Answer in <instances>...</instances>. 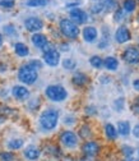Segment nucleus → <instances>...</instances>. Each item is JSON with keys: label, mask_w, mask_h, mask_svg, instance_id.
<instances>
[{"label": "nucleus", "mask_w": 139, "mask_h": 161, "mask_svg": "<svg viewBox=\"0 0 139 161\" xmlns=\"http://www.w3.org/2000/svg\"><path fill=\"white\" fill-rule=\"evenodd\" d=\"M59 122V113L54 109L45 110L40 116V125L45 130H52Z\"/></svg>", "instance_id": "nucleus-1"}, {"label": "nucleus", "mask_w": 139, "mask_h": 161, "mask_svg": "<svg viewBox=\"0 0 139 161\" xmlns=\"http://www.w3.org/2000/svg\"><path fill=\"white\" fill-rule=\"evenodd\" d=\"M18 78H19L21 82H23L26 85H33L36 80H37V78H38L37 69H35L29 64H26V65L21 67V69H19Z\"/></svg>", "instance_id": "nucleus-2"}, {"label": "nucleus", "mask_w": 139, "mask_h": 161, "mask_svg": "<svg viewBox=\"0 0 139 161\" xmlns=\"http://www.w3.org/2000/svg\"><path fill=\"white\" fill-rule=\"evenodd\" d=\"M46 96L49 100L54 103H60V101H64L68 96V92L67 90L63 87V86H59V85H51L46 88L45 91Z\"/></svg>", "instance_id": "nucleus-3"}, {"label": "nucleus", "mask_w": 139, "mask_h": 161, "mask_svg": "<svg viewBox=\"0 0 139 161\" xmlns=\"http://www.w3.org/2000/svg\"><path fill=\"white\" fill-rule=\"evenodd\" d=\"M60 31L68 38H77L79 35L78 26L70 19H61L60 21Z\"/></svg>", "instance_id": "nucleus-4"}, {"label": "nucleus", "mask_w": 139, "mask_h": 161, "mask_svg": "<svg viewBox=\"0 0 139 161\" xmlns=\"http://www.w3.org/2000/svg\"><path fill=\"white\" fill-rule=\"evenodd\" d=\"M100 151H101V146L96 141H86L82 145V152L87 157H94L100 153Z\"/></svg>", "instance_id": "nucleus-5"}, {"label": "nucleus", "mask_w": 139, "mask_h": 161, "mask_svg": "<svg viewBox=\"0 0 139 161\" xmlns=\"http://www.w3.org/2000/svg\"><path fill=\"white\" fill-rule=\"evenodd\" d=\"M60 142L67 148H74L78 145V137L72 130H65L60 134Z\"/></svg>", "instance_id": "nucleus-6"}, {"label": "nucleus", "mask_w": 139, "mask_h": 161, "mask_svg": "<svg viewBox=\"0 0 139 161\" xmlns=\"http://www.w3.org/2000/svg\"><path fill=\"white\" fill-rule=\"evenodd\" d=\"M123 59L128 64H139V49L128 47L123 51Z\"/></svg>", "instance_id": "nucleus-7"}, {"label": "nucleus", "mask_w": 139, "mask_h": 161, "mask_svg": "<svg viewBox=\"0 0 139 161\" xmlns=\"http://www.w3.org/2000/svg\"><path fill=\"white\" fill-rule=\"evenodd\" d=\"M115 40H116L117 44H125L131 40V33L125 26H121L115 32Z\"/></svg>", "instance_id": "nucleus-8"}, {"label": "nucleus", "mask_w": 139, "mask_h": 161, "mask_svg": "<svg viewBox=\"0 0 139 161\" xmlns=\"http://www.w3.org/2000/svg\"><path fill=\"white\" fill-rule=\"evenodd\" d=\"M44 60L45 63L50 67H56L59 63H60V53H59L57 50L52 49L50 51H46L44 54Z\"/></svg>", "instance_id": "nucleus-9"}, {"label": "nucleus", "mask_w": 139, "mask_h": 161, "mask_svg": "<svg viewBox=\"0 0 139 161\" xmlns=\"http://www.w3.org/2000/svg\"><path fill=\"white\" fill-rule=\"evenodd\" d=\"M24 27H26L29 32H38L40 30H42L44 23H42V21H41L40 18L31 17V18H27V19H26Z\"/></svg>", "instance_id": "nucleus-10"}, {"label": "nucleus", "mask_w": 139, "mask_h": 161, "mask_svg": "<svg viewBox=\"0 0 139 161\" xmlns=\"http://www.w3.org/2000/svg\"><path fill=\"white\" fill-rule=\"evenodd\" d=\"M70 18L73 19V22L77 25H83L87 22V19H88V15L86 12H83L82 9H79V8H74L73 10H70Z\"/></svg>", "instance_id": "nucleus-11"}, {"label": "nucleus", "mask_w": 139, "mask_h": 161, "mask_svg": "<svg viewBox=\"0 0 139 161\" xmlns=\"http://www.w3.org/2000/svg\"><path fill=\"white\" fill-rule=\"evenodd\" d=\"M12 93L18 100H27L29 97V91L24 86H14L12 90Z\"/></svg>", "instance_id": "nucleus-12"}, {"label": "nucleus", "mask_w": 139, "mask_h": 161, "mask_svg": "<svg viewBox=\"0 0 139 161\" xmlns=\"http://www.w3.org/2000/svg\"><path fill=\"white\" fill-rule=\"evenodd\" d=\"M24 157L29 161H35L37 160L40 156H41V151H40V148H37L36 146H28L26 150H24Z\"/></svg>", "instance_id": "nucleus-13"}, {"label": "nucleus", "mask_w": 139, "mask_h": 161, "mask_svg": "<svg viewBox=\"0 0 139 161\" xmlns=\"http://www.w3.org/2000/svg\"><path fill=\"white\" fill-rule=\"evenodd\" d=\"M98 33H97V30L92 26H87L84 30H83V38H84V41L87 42H93L96 41V38H97Z\"/></svg>", "instance_id": "nucleus-14"}, {"label": "nucleus", "mask_w": 139, "mask_h": 161, "mask_svg": "<svg viewBox=\"0 0 139 161\" xmlns=\"http://www.w3.org/2000/svg\"><path fill=\"white\" fill-rule=\"evenodd\" d=\"M32 44H33L36 47H38V49H42V47H45L49 42H47V38H46L45 35H42V33H35V35L32 36Z\"/></svg>", "instance_id": "nucleus-15"}, {"label": "nucleus", "mask_w": 139, "mask_h": 161, "mask_svg": "<svg viewBox=\"0 0 139 161\" xmlns=\"http://www.w3.org/2000/svg\"><path fill=\"white\" fill-rule=\"evenodd\" d=\"M116 130H117V134H120V136H123V137L129 136V134H130V132H131L129 122H126V120H120V122L117 123Z\"/></svg>", "instance_id": "nucleus-16"}, {"label": "nucleus", "mask_w": 139, "mask_h": 161, "mask_svg": "<svg viewBox=\"0 0 139 161\" xmlns=\"http://www.w3.org/2000/svg\"><path fill=\"white\" fill-rule=\"evenodd\" d=\"M105 136L107 137V139L110 141H115L117 138V130H116V127L112 125L111 123H107L105 125Z\"/></svg>", "instance_id": "nucleus-17"}, {"label": "nucleus", "mask_w": 139, "mask_h": 161, "mask_svg": "<svg viewBox=\"0 0 139 161\" xmlns=\"http://www.w3.org/2000/svg\"><path fill=\"white\" fill-rule=\"evenodd\" d=\"M88 82V77L84 74V73H75L73 75V83L75 86H84L86 83Z\"/></svg>", "instance_id": "nucleus-18"}, {"label": "nucleus", "mask_w": 139, "mask_h": 161, "mask_svg": "<svg viewBox=\"0 0 139 161\" xmlns=\"http://www.w3.org/2000/svg\"><path fill=\"white\" fill-rule=\"evenodd\" d=\"M104 65L106 69L109 70H116L117 67H119V62H117V59L114 58V56H107L105 60H104Z\"/></svg>", "instance_id": "nucleus-19"}, {"label": "nucleus", "mask_w": 139, "mask_h": 161, "mask_svg": "<svg viewBox=\"0 0 139 161\" xmlns=\"http://www.w3.org/2000/svg\"><path fill=\"white\" fill-rule=\"evenodd\" d=\"M14 51L18 56H22V58H24L29 54V49L27 47V45H24L22 42H18V44L14 45Z\"/></svg>", "instance_id": "nucleus-20"}, {"label": "nucleus", "mask_w": 139, "mask_h": 161, "mask_svg": "<svg viewBox=\"0 0 139 161\" xmlns=\"http://www.w3.org/2000/svg\"><path fill=\"white\" fill-rule=\"evenodd\" d=\"M24 145L23 142V139L21 138H15V139H12L8 142V148L12 150V151H15V150H19V148H22Z\"/></svg>", "instance_id": "nucleus-21"}, {"label": "nucleus", "mask_w": 139, "mask_h": 161, "mask_svg": "<svg viewBox=\"0 0 139 161\" xmlns=\"http://www.w3.org/2000/svg\"><path fill=\"white\" fill-rule=\"evenodd\" d=\"M121 153H123V156L126 158V157H133V155L135 153V148L133 147V146H129V145H124V146H121Z\"/></svg>", "instance_id": "nucleus-22"}, {"label": "nucleus", "mask_w": 139, "mask_h": 161, "mask_svg": "<svg viewBox=\"0 0 139 161\" xmlns=\"http://www.w3.org/2000/svg\"><path fill=\"white\" fill-rule=\"evenodd\" d=\"M89 63H91V65L93 67V68H101L102 65H104V60L98 56V55H93L91 59H89Z\"/></svg>", "instance_id": "nucleus-23"}, {"label": "nucleus", "mask_w": 139, "mask_h": 161, "mask_svg": "<svg viewBox=\"0 0 139 161\" xmlns=\"http://www.w3.org/2000/svg\"><path fill=\"white\" fill-rule=\"evenodd\" d=\"M79 136H81L83 139H87L92 136V132H91V128L89 125H83L81 129H79Z\"/></svg>", "instance_id": "nucleus-24"}, {"label": "nucleus", "mask_w": 139, "mask_h": 161, "mask_svg": "<svg viewBox=\"0 0 139 161\" xmlns=\"http://www.w3.org/2000/svg\"><path fill=\"white\" fill-rule=\"evenodd\" d=\"M14 158H15V156L10 151H4L0 153V160L2 161H14Z\"/></svg>", "instance_id": "nucleus-25"}, {"label": "nucleus", "mask_w": 139, "mask_h": 161, "mask_svg": "<svg viewBox=\"0 0 139 161\" xmlns=\"http://www.w3.org/2000/svg\"><path fill=\"white\" fill-rule=\"evenodd\" d=\"M75 65H77V63L74 62L72 58L64 59V62H63V67H64L65 69H68V70H73V69L75 68Z\"/></svg>", "instance_id": "nucleus-26"}, {"label": "nucleus", "mask_w": 139, "mask_h": 161, "mask_svg": "<svg viewBox=\"0 0 139 161\" xmlns=\"http://www.w3.org/2000/svg\"><path fill=\"white\" fill-rule=\"evenodd\" d=\"M46 4H47L46 0H28V2H27V5L28 7H33V8H36V7H44Z\"/></svg>", "instance_id": "nucleus-27"}, {"label": "nucleus", "mask_w": 139, "mask_h": 161, "mask_svg": "<svg viewBox=\"0 0 139 161\" xmlns=\"http://www.w3.org/2000/svg\"><path fill=\"white\" fill-rule=\"evenodd\" d=\"M135 2L134 0H125V3H124V9L125 12H133L135 9Z\"/></svg>", "instance_id": "nucleus-28"}, {"label": "nucleus", "mask_w": 139, "mask_h": 161, "mask_svg": "<svg viewBox=\"0 0 139 161\" xmlns=\"http://www.w3.org/2000/svg\"><path fill=\"white\" fill-rule=\"evenodd\" d=\"M114 106H115L116 111H121V110L124 109V98H123V97H120V98H117V100H116V101L114 103Z\"/></svg>", "instance_id": "nucleus-29"}, {"label": "nucleus", "mask_w": 139, "mask_h": 161, "mask_svg": "<svg viewBox=\"0 0 139 161\" xmlns=\"http://www.w3.org/2000/svg\"><path fill=\"white\" fill-rule=\"evenodd\" d=\"M131 110L135 115H139V97L134 98V101L131 104Z\"/></svg>", "instance_id": "nucleus-30"}, {"label": "nucleus", "mask_w": 139, "mask_h": 161, "mask_svg": "<svg viewBox=\"0 0 139 161\" xmlns=\"http://www.w3.org/2000/svg\"><path fill=\"white\" fill-rule=\"evenodd\" d=\"M14 3L13 0H2L0 2V7H4V8H13Z\"/></svg>", "instance_id": "nucleus-31"}, {"label": "nucleus", "mask_w": 139, "mask_h": 161, "mask_svg": "<svg viewBox=\"0 0 139 161\" xmlns=\"http://www.w3.org/2000/svg\"><path fill=\"white\" fill-rule=\"evenodd\" d=\"M131 133H133V136H134L135 138L139 139V123H138L136 125H134V128L131 129Z\"/></svg>", "instance_id": "nucleus-32"}, {"label": "nucleus", "mask_w": 139, "mask_h": 161, "mask_svg": "<svg viewBox=\"0 0 139 161\" xmlns=\"http://www.w3.org/2000/svg\"><path fill=\"white\" fill-rule=\"evenodd\" d=\"M28 64H29L31 67H33L35 69H40V68H41V63L37 62V60H33V62H29Z\"/></svg>", "instance_id": "nucleus-33"}, {"label": "nucleus", "mask_w": 139, "mask_h": 161, "mask_svg": "<svg viewBox=\"0 0 139 161\" xmlns=\"http://www.w3.org/2000/svg\"><path fill=\"white\" fill-rule=\"evenodd\" d=\"M133 87H134V90L136 92H139V78H136V79L133 80Z\"/></svg>", "instance_id": "nucleus-34"}, {"label": "nucleus", "mask_w": 139, "mask_h": 161, "mask_svg": "<svg viewBox=\"0 0 139 161\" xmlns=\"http://www.w3.org/2000/svg\"><path fill=\"white\" fill-rule=\"evenodd\" d=\"M121 17H123V12H121V10H117V12L115 13V21H120Z\"/></svg>", "instance_id": "nucleus-35"}, {"label": "nucleus", "mask_w": 139, "mask_h": 161, "mask_svg": "<svg viewBox=\"0 0 139 161\" xmlns=\"http://www.w3.org/2000/svg\"><path fill=\"white\" fill-rule=\"evenodd\" d=\"M86 113H87V114H96L97 111L94 110V108H93V106H88V108L86 109Z\"/></svg>", "instance_id": "nucleus-36"}, {"label": "nucleus", "mask_w": 139, "mask_h": 161, "mask_svg": "<svg viewBox=\"0 0 139 161\" xmlns=\"http://www.w3.org/2000/svg\"><path fill=\"white\" fill-rule=\"evenodd\" d=\"M77 161H92V158H91V157H87V156H83V157H81V158H78Z\"/></svg>", "instance_id": "nucleus-37"}, {"label": "nucleus", "mask_w": 139, "mask_h": 161, "mask_svg": "<svg viewBox=\"0 0 139 161\" xmlns=\"http://www.w3.org/2000/svg\"><path fill=\"white\" fill-rule=\"evenodd\" d=\"M124 161H139V158H134V157H126Z\"/></svg>", "instance_id": "nucleus-38"}, {"label": "nucleus", "mask_w": 139, "mask_h": 161, "mask_svg": "<svg viewBox=\"0 0 139 161\" xmlns=\"http://www.w3.org/2000/svg\"><path fill=\"white\" fill-rule=\"evenodd\" d=\"M2 45H3V38L0 37V46H2Z\"/></svg>", "instance_id": "nucleus-39"}, {"label": "nucleus", "mask_w": 139, "mask_h": 161, "mask_svg": "<svg viewBox=\"0 0 139 161\" xmlns=\"http://www.w3.org/2000/svg\"><path fill=\"white\" fill-rule=\"evenodd\" d=\"M138 22H139V14H138Z\"/></svg>", "instance_id": "nucleus-40"}, {"label": "nucleus", "mask_w": 139, "mask_h": 161, "mask_svg": "<svg viewBox=\"0 0 139 161\" xmlns=\"http://www.w3.org/2000/svg\"><path fill=\"white\" fill-rule=\"evenodd\" d=\"M138 153H139V151H138Z\"/></svg>", "instance_id": "nucleus-41"}]
</instances>
